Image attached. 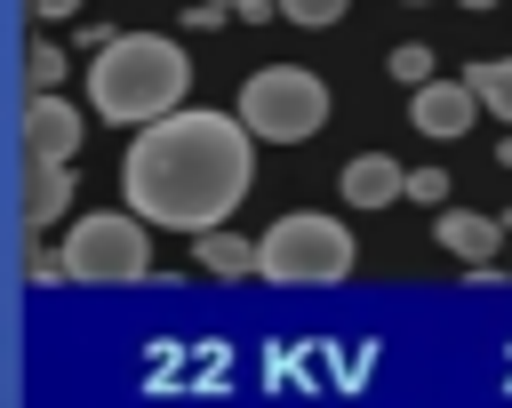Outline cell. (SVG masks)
<instances>
[{
	"label": "cell",
	"mask_w": 512,
	"mask_h": 408,
	"mask_svg": "<svg viewBox=\"0 0 512 408\" xmlns=\"http://www.w3.org/2000/svg\"><path fill=\"white\" fill-rule=\"evenodd\" d=\"M248 176H256V128L240 112L176 104L168 120L136 128L120 160V200L160 232H216L248 200Z\"/></svg>",
	"instance_id": "1"
},
{
	"label": "cell",
	"mask_w": 512,
	"mask_h": 408,
	"mask_svg": "<svg viewBox=\"0 0 512 408\" xmlns=\"http://www.w3.org/2000/svg\"><path fill=\"white\" fill-rule=\"evenodd\" d=\"M192 88V56L168 40V32H112L96 56H88V104L112 120V128H152L184 104Z\"/></svg>",
	"instance_id": "2"
},
{
	"label": "cell",
	"mask_w": 512,
	"mask_h": 408,
	"mask_svg": "<svg viewBox=\"0 0 512 408\" xmlns=\"http://www.w3.org/2000/svg\"><path fill=\"white\" fill-rule=\"evenodd\" d=\"M232 112L256 128V144H304V136L328 128L336 96H328V80L304 72V64H264V72L240 80V104H232Z\"/></svg>",
	"instance_id": "3"
},
{
	"label": "cell",
	"mask_w": 512,
	"mask_h": 408,
	"mask_svg": "<svg viewBox=\"0 0 512 408\" xmlns=\"http://www.w3.org/2000/svg\"><path fill=\"white\" fill-rule=\"evenodd\" d=\"M152 232L160 224L136 216V208H96L64 232V264H72L80 288H128V280L152 272Z\"/></svg>",
	"instance_id": "4"
},
{
	"label": "cell",
	"mask_w": 512,
	"mask_h": 408,
	"mask_svg": "<svg viewBox=\"0 0 512 408\" xmlns=\"http://www.w3.org/2000/svg\"><path fill=\"white\" fill-rule=\"evenodd\" d=\"M352 232L344 216H320V208H288L272 232H264V280L280 288H336L352 272Z\"/></svg>",
	"instance_id": "5"
},
{
	"label": "cell",
	"mask_w": 512,
	"mask_h": 408,
	"mask_svg": "<svg viewBox=\"0 0 512 408\" xmlns=\"http://www.w3.org/2000/svg\"><path fill=\"white\" fill-rule=\"evenodd\" d=\"M80 136H88L80 104H64V88H32V104H24V160H72Z\"/></svg>",
	"instance_id": "6"
},
{
	"label": "cell",
	"mask_w": 512,
	"mask_h": 408,
	"mask_svg": "<svg viewBox=\"0 0 512 408\" xmlns=\"http://www.w3.org/2000/svg\"><path fill=\"white\" fill-rule=\"evenodd\" d=\"M480 112H488V104L472 96V80H440V72H432L424 88H408V120H416L424 136H440V144H456Z\"/></svg>",
	"instance_id": "7"
},
{
	"label": "cell",
	"mask_w": 512,
	"mask_h": 408,
	"mask_svg": "<svg viewBox=\"0 0 512 408\" xmlns=\"http://www.w3.org/2000/svg\"><path fill=\"white\" fill-rule=\"evenodd\" d=\"M504 232H512V224H496V216H480V208H456V200L432 216V240H440L448 256H464V264H488V256L504 248Z\"/></svg>",
	"instance_id": "8"
},
{
	"label": "cell",
	"mask_w": 512,
	"mask_h": 408,
	"mask_svg": "<svg viewBox=\"0 0 512 408\" xmlns=\"http://www.w3.org/2000/svg\"><path fill=\"white\" fill-rule=\"evenodd\" d=\"M344 200L352 208H392V200H408V168L392 152H360V160H344Z\"/></svg>",
	"instance_id": "9"
},
{
	"label": "cell",
	"mask_w": 512,
	"mask_h": 408,
	"mask_svg": "<svg viewBox=\"0 0 512 408\" xmlns=\"http://www.w3.org/2000/svg\"><path fill=\"white\" fill-rule=\"evenodd\" d=\"M72 208V160H24V224H56Z\"/></svg>",
	"instance_id": "10"
},
{
	"label": "cell",
	"mask_w": 512,
	"mask_h": 408,
	"mask_svg": "<svg viewBox=\"0 0 512 408\" xmlns=\"http://www.w3.org/2000/svg\"><path fill=\"white\" fill-rule=\"evenodd\" d=\"M192 256H200V272H216V280H240V272H264V240H240V232H192Z\"/></svg>",
	"instance_id": "11"
},
{
	"label": "cell",
	"mask_w": 512,
	"mask_h": 408,
	"mask_svg": "<svg viewBox=\"0 0 512 408\" xmlns=\"http://www.w3.org/2000/svg\"><path fill=\"white\" fill-rule=\"evenodd\" d=\"M464 80H472V96H480V104L512 128V56H488V64H472Z\"/></svg>",
	"instance_id": "12"
},
{
	"label": "cell",
	"mask_w": 512,
	"mask_h": 408,
	"mask_svg": "<svg viewBox=\"0 0 512 408\" xmlns=\"http://www.w3.org/2000/svg\"><path fill=\"white\" fill-rule=\"evenodd\" d=\"M24 72H32V88H64V48H56V40H32Z\"/></svg>",
	"instance_id": "13"
},
{
	"label": "cell",
	"mask_w": 512,
	"mask_h": 408,
	"mask_svg": "<svg viewBox=\"0 0 512 408\" xmlns=\"http://www.w3.org/2000/svg\"><path fill=\"white\" fill-rule=\"evenodd\" d=\"M392 80L424 88V80H432V48H424V40H400V48H392Z\"/></svg>",
	"instance_id": "14"
},
{
	"label": "cell",
	"mask_w": 512,
	"mask_h": 408,
	"mask_svg": "<svg viewBox=\"0 0 512 408\" xmlns=\"http://www.w3.org/2000/svg\"><path fill=\"white\" fill-rule=\"evenodd\" d=\"M24 280H32V288H64V280H72L64 248H56V256H48V248H24Z\"/></svg>",
	"instance_id": "15"
},
{
	"label": "cell",
	"mask_w": 512,
	"mask_h": 408,
	"mask_svg": "<svg viewBox=\"0 0 512 408\" xmlns=\"http://www.w3.org/2000/svg\"><path fill=\"white\" fill-rule=\"evenodd\" d=\"M344 8H352V0H280V16H288V24H304V32H320V24H336Z\"/></svg>",
	"instance_id": "16"
},
{
	"label": "cell",
	"mask_w": 512,
	"mask_h": 408,
	"mask_svg": "<svg viewBox=\"0 0 512 408\" xmlns=\"http://www.w3.org/2000/svg\"><path fill=\"white\" fill-rule=\"evenodd\" d=\"M408 200H424V208H448V168H408Z\"/></svg>",
	"instance_id": "17"
},
{
	"label": "cell",
	"mask_w": 512,
	"mask_h": 408,
	"mask_svg": "<svg viewBox=\"0 0 512 408\" xmlns=\"http://www.w3.org/2000/svg\"><path fill=\"white\" fill-rule=\"evenodd\" d=\"M24 8H32V16H48V24H72V16H80V0H24Z\"/></svg>",
	"instance_id": "18"
},
{
	"label": "cell",
	"mask_w": 512,
	"mask_h": 408,
	"mask_svg": "<svg viewBox=\"0 0 512 408\" xmlns=\"http://www.w3.org/2000/svg\"><path fill=\"white\" fill-rule=\"evenodd\" d=\"M224 8H232V16H248V24H264V16L280 8V0H224Z\"/></svg>",
	"instance_id": "19"
},
{
	"label": "cell",
	"mask_w": 512,
	"mask_h": 408,
	"mask_svg": "<svg viewBox=\"0 0 512 408\" xmlns=\"http://www.w3.org/2000/svg\"><path fill=\"white\" fill-rule=\"evenodd\" d=\"M456 8H472V16H480V8H496V0H456Z\"/></svg>",
	"instance_id": "20"
}]
</instances>
